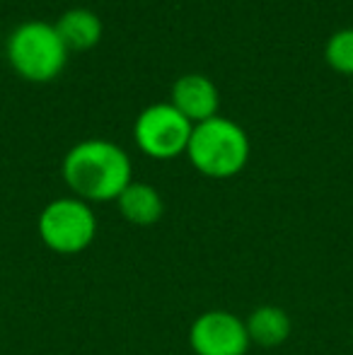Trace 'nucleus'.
Returning <instances> with one entry per match:
<instances>
[{
	"instance_id": "nucleus-12",
	"label": "nucleus",
	"mask_w": 353,
	"mask_h": 355,
	"mask_svg": "<svg viewBox=\"0 0 353 355\" xmlns=\"http://www.w3.org/2000/svg\"><path fill=\"white\" fill-rule=\"evenodd\" d=\"M351 341H353V327H351Z\"/></svg>"
},
{
	"instance_id": "nucleus-8",
	"label": "nucleus",
	"mask_w": 353,
	"mask_h": 355,
	"mask_svg": "<svg viewBox=\"0 0 353 355\" xmlns=\"http://www.w3.org/2000/svg\"><path fill=\"white\" fill-rule=\"evenodd\" d=\"M117 206L121 218L128 225L136 227H150V225L160 223L162 213H165V201H162L160 191L146 182H131L117 198Z\"/></svg>"
},
{
	"instance_id": "nucleus-3",
	"label": "nucleus",
	"mask_w": 353,
	"mask_h": 355,
	"mask_svg": "<svg viewBox=\"0 0 353 355\" xmlns=\"http://www.w3.org/2000/svg\"><path fill=\"white\" fill-rule=\"evenodd\" d=\"M8 61L19 78L29 83H49L66 68L68 49L53 24L24 22L8 39Z\"/></svg>"
},
{
	"instance_id": "nucleus-11",
	"label": "nucleus",
	"mask_w": 353,
	"mask_h": 355,
	"mask_svg": "<svg viewBox=\"0 0 353 355\" xmlns=\"http://www.w3.org/2000/svg\"><path fill=\"white\" fill-rule=\"evenodd\" d=\"M325 58L336 73L353 75V29H339L325 46Z\"/></svg>"
},
{
	"instance_id": "nucleus-4",
	"label": "nucleus",
	"mask_w": 353,
	"mask_h": 355,
	"mask_svg": "<svg viewBox=\"0 0 353 355\" xmlns=\"http://www.w3.org/2000/svg\"><path fill=\"white\" fill-rule=\"evenodd\" d=\"M37 232L42 244L53 254L73 257L85 252L97 237V218L92 206L76 196L56 198L39 213Z\"/></svg>"
},
{
	"instance_id": "nucleus-5",
	"label": "nucleus",
	"mask_w": 353,
	"mask_h": 355,
	"mask_svg": "<svg viewBox=\"0 0 353 355\" xmlns=\"http://www.w3.org/2000/svg\"><path fill=\"white\" fill-rule=\"evenodd\" d=\"M191 131L193 123L184 114H179L170 102H165L143 109L133 126V138L141 153H146L148 157L172 159L177 155H187Z\"/></svg>"
},
{
	"instance_id": "nucleus-1",
	"label": "nucleus",
	"mask_w": 353,
	"mask_h": 355,
	"mask_svg": "<svg viewBox=\"0 0 353 355\" xmlns=\"http://www.w3.org/2000/svg\"><path fill=\"white\" fill-rule=\"evenodd\" d=\"M63 179L73 196L85 203L117 201L133 182L131 159L112 141H83L73 145L63 157Z\"/></svg>"
},
{
	"instance_id": "nucleus-6",
	"label": "nucleus",
	"mask_w": 353,
	"mask_h": 355,
	"mask_svg": "<svg viewBox=\"0 0 353 355\" xmlns=\"http://www.w3.org/2000/svg\"><path fill=\"white\" fill-rule=\"evenodd\" d=\"M250 346L245 319L227 309H208L189 327V348L193 355H247Z\"/></svg>"
},
{
	"instance_id": "nucleus-7",
	"label": "nucleus",
	"mask_w": 353,
	"mask_h": 355,
	"mask_svg": "<svg viewBox=\"0 0 353 355\" xmlns=\"http://www.w3.org/2000/svg\"><path fill=\"white\" fill-rule=\"evenodd\" d=\"M170 104L196 126V123L218 116L221 97H218V87L211 78L201 73H189L175 83Z\"/></svg>"
},
{
	"instance_id": "nucleus-10",
	"label": "nucleus",
	"mask_w": 353,
	"mask_h": 355,
	"mask_svg": "<svg viewBox=\"0 0 353 355\" xmlns=\"http://www.w3.org/2000/svg\"><path fill=\"white\" fill-rule=\"evenodd\" d=\"M53 27H56L58 37H61L63 46L68 49V53L87 51V49H92L102 39V22H99V17L92 10L85 8H76L63 12L61 19Z\"/></svg>"
},
{
	"instance_id": "nucleus-9",
	"label": "nucleus",
	"mask_w": 353,
	"mask_h": 355,
	"mask_svg": "<svg viewBox=\"0 0 353 355\" xmlns=\"http://www.w3.org/2000/svg\"><path fill=\"white\" fill-rule=\"evenodd\" d=\"M250 341L261 348H278L286 343L293 334V319L278 304H261L252 309L250 317L245 319Z\"/></svg>"
},
{
	"instance_id": "nucleus-2",
	"label": "nucleus",
	"mask_w": 353,
	"mask_h": 355,
	"mask_svg": "<svg viewBox=\"0 0 353 355\" xmlns=\"http://www.w3.org/2000/svg\"><path fill=\"white\" fill-rule=\"evenodd\" d=\"M187 157L203 177L230 179L240 174L250 159V138L240 123L213 116L193 126Z\"/></svg>"
}]
</instances>
